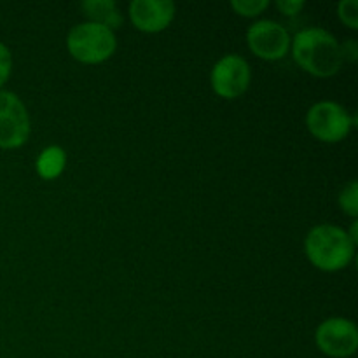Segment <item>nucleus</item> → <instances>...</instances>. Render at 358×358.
Returning <instances> with one entry per match:
<instances>
[{
  "label": "nucleus",
  "instance_id": "obj_1",
  "mask_svg": "<svg viewBox=\"0 0 358 358\" xmlns=\"http://www.w3.org/2000/svg\"><path fill=\"white\" fill-rule=\"evenodd\" d=\"M294 59L304 72L320 79L336 76L343 66L341 42L325 28L311 27L297 31L290 44Z\"/></svg>",
  "mask_w": 358,
  "mask_h": 358
},
{
  "label": "nucleus",
  "instance_id": "obj_2",
  "mask_svg": "<svg viewBox=\"0 0 358 358\" xmlns=\"http://www.w3.org/2000/svg\"><path fill=\"white\" fill-rule=\"evenodd\" d=\"M304 252L311 264L325 273L345 269L355 255V243L348 233L334 224H318L304 238Z\"/></svg>",
  "mask_w": 358,
  "mask_h": 358
},
{
  "label": "nucleus",
  "instance_id": "obj_3",
  "mask_svg": "<svg viewBox=\"0 0 358 358\" xmlns=\"http://www.w3.org/2000/svg\"><path fill=\"white\" fill-rule=\"evenodd\" d=\"M66 49L73 59L84 65H98L110 58L117 49L115 31L107 27L84 21L70 28L66 35Z\"/></svg>",
  "mask_w": 358,
  "mask_h": 358
},
{
  "label": "nucleus",
  "instance_id": "obj_4",
  "mask_svg": "<svg viewBox=\"0 0 358 358\" xmlns=\"http://www.w3.org/2000/svg\"><path fill=\"white\" fill-rule=\"evenodd\" d=\"M357 119L341 103L322 100L306 112V126L311 135L324 143H338L350 135Z\"/></svg>",
  "mask_w": 358,
  "mask_h": 358
},
{
  "label": "nucleus",
  "instance_id": "obj_5",
  "mask_svg": "<svg viewBox=\"0 0 358 358\" xmlns=\"http://www.w3.org/2000/svg\"><path fill=\"white\" fill-rule=\"evenodd\" d=\"M252 70L247 59L240 55H226L213 65L210 84L217 96L234 100L250 87Z\"/></svg>",
  "mask_w": 358,
  "mask_h": 358
},
{
  "label": "nucleus",
  "instance_id": "obj_6",
  "mask_svg": "<svg viewBox=\"0 0 358 358\" xmlns=\"http://www.w3.org/2000/svg\"><path fill=\"white\" fill-rule=\"evenodd\" d=\"M30 138V115L13 91H0V149H17Z\"/></svg>",
  "mask_w": 358,
  "mask_h": 358
},
{
  "label": "nucleus",
  "instance_id": "obj_7",
  "mask_svg": "<svg viewBox=\"0 0 358 358\" xmlns=\"http://www.w3.org/2000/svg\"><path fill=\"white\" fill-rule=\"evenodd\" d=\"M247 44L257 58L266 62H278L290 51L292 37L278 21L259 20L248 27Z\"/></svg>",
  "mask_w": 358,
  "mask_h": 358
},
{
  "label": "nucleus",
  "instance_id": "obj_8",
  "mask_svg": "<svg viewBox=\"0 0 358 358\" xmlns=\"http://www.w3.org/2000/svg\"><path fill=\"white\" fill-rule=\"evenodd\" d=\"M315 343L324 355L348 358L358 350V329L355 322L343 317H332L322 322L315 332Z\"/></svg>",
  "mask_w": 358,
  "mask_h": 358
},
{
  "label": "nucleus",
  "instance_id": "obj_9",
  "mask_svg": "<svg viewBox=\"0 0 358 358\" xmlns=\"http://www.w3.org/2000/svg\"><path fill=\"white\" fill-rule=\"evenodd\" d=\"M177 7L171 0H133L128 14L136 30L143 34H159L173 21Z\"/></svg>",
  "mask_w": 358,
  "mask_h": 358
},
{
  "label": "nucleus",
  "instance_id": "obj_10",
  "mask_svg": "<svg viewBox=\"0 0 358 358\" xmlns=\"http://www.w3.org/2000/svg\"><path fill=\"white\" fill-rule=\"evenodd\" d=\"M80 9L91 23L107 27L112 31L122 24V14L114 0H86L80 3Z\"/></svg>",
  "mask_w": 358,
  "mask_h": 358
},
{
  "label": "nucleus",
  "instance_id": "obj_11",
  "mask_svg": "<svg viewBox=\"0 0 358 358\" xmlns=\"http://www.w3.org/2000/svg\"><path fill=\"white\" fill-rule=\"evenodd\" d=\"M66 164V152L63 147L59 145H49L38 154L37 161H35V170H37L38 177L44 180H55L63 173Z\"/></svg>",
  "mask_w": 358,
  "mask_h": 358
},
{
  "label": "nucleus",
  "instance_id": "obj_12",
  "mask_svg": "<svg viewBox=\"0 0 358 358\" xmlns=\"http://www.w3.org/2000/svg\"><path fill=\"white\" fill-rule=\"evenodd\" d=\"M339 208L343 210V213H346L352 219L358 217V184L355 180L350 182L348 185H345L341 192L338 196Z\"/></svg>",
  "mask_w": 358,
  "mask_h": 358
},
{
  "label": "nucleus",
  "instance_id": "obj_13",
  "mask_svg": "<svg viewBox=\"0 0 358 358\" xmlns=\"http://www.w3.org/2000/svg\"><path fill=\"white\" fill-rule=\"evenodd\" d=\"M269 7V0H233L231 9L241 17H257Z\"/></svg>",
  "mask_w": 358,
  "mask_h": 358
},
{
  "label": "nucleus",
  "instance_id": "obj_14",
  "mask_svg": "<svg viewBox=\"0 0 358 358\" xmlns=\"http://www.w3.org/2000/svg\"><path fill=\"white\" fill-rule=\"evenodd\" d=\"M338 16L346 27L358 30V0H341L338 3Z\"/></svg>",
  "mask_w": 358,
  "mask_h": 358
},
{
  "label": "nucleus",
  "instance_id": "obj_15",
  "mask_svg": "<svg viewBox=\"0 0 358 358\" xmlns=\"http://www.w3.org/2000/svg\"><path fill=\"white\" fill-rule=\"evenodd\" d=\"M13 72V55L3 42H0V91Z\"/></svg>",
  "mask_w": 358,
  "mask_h": 358
},
{
  "label": "nucleus",
  "instance_id": "obj_16",
  "mask_svg": "<svg viewBox=\"0 0 358 358\" xmlns=\"http://www.w3.org/2000/svg\"><path fill=\"white\" fill-rule=\"evenodd\" d=\"M275 6L285 16H296V14H299V10L304 9L306 3H304V0H278Z\"/></svg>",
  "mask_w": 358,
  "mask_h": 358
},
{
  "label": "nucleus",
  "instance_id": "obj_17",
  "mask_svg": "<svg viewBox=\"0 0 358 358\" xmlns=\"http://www.w3.org/2000/svg\"><path fill=\"white\" fill-rule=\"evenodd\" d=\"M341 56H343V62H355L358 58L357 41L350 38V41H346L345 44H341Z\"/></svg>",
  "mask_w": 358,
  "mask_h": 358
},
{
  "label": "nucleus",
  "instance_id": "obj_18",
  "mask_svg": "<svg viewBox=\"0 0 358 358\" xmlns=\"http://www.w3.org/2000/svg\"><path fill=\"white\" fill-rule=\"evenodd\" d=\"M346 233H348L350 240H352L353 243L357 245V241H358V222H357V220H353V224H352V229H350V231H346Z\"/></svg>",
  "mask_w": 358,
  "mask_h": 358
}]
</instances>
